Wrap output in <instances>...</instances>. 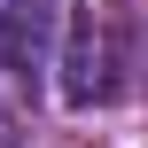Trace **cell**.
Wrapping results in <instances>:
<instances>
[{
	"label": "cell",
	"instance_id": "obj_1",
	"mask_svg": "<svg viewBox=\"0 0 148 148\" xmlns=\"http://www.w3.org/2000/svg\"><path fill=\"white\" fill-rule=\"evenodd\" d=\"M55 70H62V101H70V109H101V101L117 94V31H109L94 8L70 16V23H62Z\"/></svg>",
	"mask_w": 148,
	"mask_h": 148
},
{
	"label": "cell",
	"instance_id": "obj_2",
	"mask_svg": "<svg viewBox=\"0 0 148 148\" xmlns=\"http://www.w3.org/2000/svg\"><path fill=\"white\" fill-rule=\"evenodd\" d=\"M62 8L55 0H0V70H39L55 47Z\"/></svg>",
	"mask_w": 148,
	"mask_h": 148
}]
</instances>
